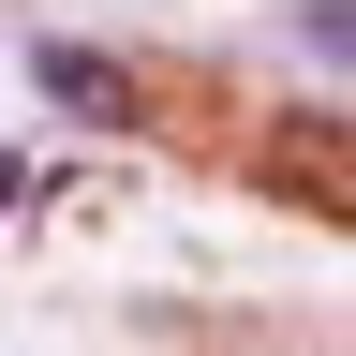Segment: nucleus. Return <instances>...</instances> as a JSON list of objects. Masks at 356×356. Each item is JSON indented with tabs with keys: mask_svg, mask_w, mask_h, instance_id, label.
<instances>
[{
	"mask_svg": "<svg viewBox=\"0 0 356 356\" xmlns=\"http://www.w3.org/2000/svg\"><path fill=\"white\" fill-rule=\"evenodd\" d=\"M282 178H312V193L356 222V119H297V134H282Z\"/></svg>",
	"mask_w": 356,
	"mask_h": 356,
	"instance_id": "1",
	"label": "nucleus"
},
{
	"mask_svg": "<svg viewBox=\"0 0 356 356\" xmlns=\"http://www.w3.org/2000/svg\"><path fill=\"white\" fill-rule=\"evenodd\" d=\"M44 89H60L74 119H119L134 89H119V60H89V44H44Z\"/></svg>",
	"mask_w": 356,
	"mask_h": 356,
	"instance_id": "2",
	"label": "nucleus"
}]
</instances>
